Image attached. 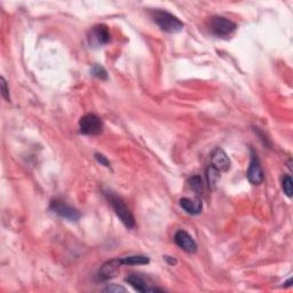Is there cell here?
<instances>
[{
    "mask_svg": "<svg viewBox=\"0 0 293 293\" xmlns=\"http://www.w3.org/2000/svg\"><path fill=\"white\" fill-rule=\"evenodd\" d=\"M104 196L107 199H108L109 204L111 205V207L114 208L115 213L117 214V217L119 218L121 223H123L124 226L129 229L134 228L135 227L134 217L123 199L117 196V195L112 192H109V190L104 193Z\"/></svg>",
    "mask_w": 293,
    "mask_h": 293,
    "instance_id": "1",
    "label": "cell"
},
{
    "mask_svg": "<svg viewBox=\"0 0 293 293\" xmlns=\"http://www.w3.org/2000/svg\"><path fill=\"white\" fill-rule=\"evenodd\" d=\"M208 29L213 35L218 37H227L236 30L237 26L231 19L222 16H213L208 19Z\"/></svg>",
    "mask_w": 293,
    "mask_h": 293,
    "instance_id": "3",
    "label": "cell"
},
{
    "mask_svg": "<svg viewBox=\"0 0 293 293\" xmlns=\"http://www.w3.org/2000/svg\"><path fill=\"white\" fill-rule=\"evenodd\" d=\"M246 177H247L248 181H250V183L253 185L261 184L263 181V178H265L260 160H259L257 154L253 150H251V162H250V166H248Z\"/></svg>",
    "mask_w": 293,
    "mask_h": 293,
    "instance_id": "7",
    "label": "cell"
},
{
    "mask_svg": "<svg viewBox=\"0 0 293 293\" xmlns=\"http://www.w3.org/2000/svg\"><path fill=\"white\" fill-rule=\"evenodd\" d=\"M87 39H89L91 46L100 47L106 45V44H108L111 39L109 28L104 26V24H97V26L93 27L91 29L89 36H87Z\"/></svg>",
    "mask_w": 293,
    "mask_h": 293,
    "instance_id": "6",
    "label": "cell"
},
{
    "mask_svg": "<svg viewBox=\"0 0 293 293\" xmlns=\"http://www.w3.org/2000/svg\"><path fill=\"white\" fill-rule=\"evenodd\" d=\"M91 72H92L93 76L99 78V79H101V80L108 79V73H107V71L103 67H101L99 65H95L94 67H93Z\"/></svg>",
    "mask_w": 293,
    "mask_h": 293,
    "instance_id": "17",
    "label": "cell"
},
{
    "mask_svg": "<svg viewBox=\"0 0 293 293\" xmlns=\"http://www.w3.org/2000/svg\"><path fill=\"white\" fill-rule=\"evenodd\" d=\"M123 266H136V265H146L150 262V259L145 256H130L120 259Z\"/></svg>",
    "mask_w": 293,
    "mask_h": 293,
    "instance_id": "13",
    "label": "cell"
},
{
    "mask_svg": "<svg viewBox=\"0 0 293 293\" xmlns=\"http://www.w3.org/2000/svg\"><path fill=\"white\" fill-rule=\"evenodd\" d=\"M175 244L183 250L184 252L190 253V255H194V253L197 252V244L195 242V239L189 235L187 232L184 231H179L177 232L174 236Z\"/></svg>",
    "mask_w": 293,
    "mask_h": 293,
    "instance_id": "8",
    "label": "cell"
},
{
    "mask_svg": "<svg viewBox=\"0 0 293 293\" xmlns=\"http://www.w3.org/2000/svg\"><path fill=\"white\" fill-rule=\"evenodd\" d=\"M164 259H165V260H166V261H168V262L170 263V265H171V266H174V265H175V263H177V260H175V259H173V258H171V257H169V256H166V257H165Z\"/></svg>",
    "mask_w": 293,
    "mask_h": 293,
    "instance_id": "21",
    "label": "cell"
},
{
    "mask_svg": "<svg viewBox=\"0 0 293 293\" xmlns=\"http://www.w3.org/2000/svg\"><path fill=\"white\" fill-rule=\"evenodd\" d=\"M189 187L192 188L195 193L197 194H201L202 190H203V180L201 177H198V175H195V177H192L189 179Z\"/></svg>",
    "mask_w": 293,
    "mask_h": 293,
    "instance_id": "15",
    "label": "cell"
},
{
    "mask_svg": "<svg viewBox=\"0 0 293 293\" xmlns=\"http://www.w3.org/2000/svg\"><path fill=\"white\" fill-rule=\"evenodd\" d=\"M51 211L54 212L55 214H57L58 217H61L66 220H69V221H78L80 219L81 214L80 212L78 211L77 208L70 206L67 203H65L63 201H60V199H53L50 205Z\"/></svg>",
    "mask_w": 293,
    "mask_h": 293,
    "instance_id": "5",
    "label": "cell"
},
{
    "mask_svg": "<svg viewBox=\"0 0 293 293\" xmlns=\"http://www.w3.org/2000/svg\"><path fill=\"white\" fill-rule=\"evenodd\" d=\"M180 206L190 216H198L203 211V203L199 198H181L180 199Z\"/></svg>",
    "mask_w": 293,
    "mask_h": 293,
    "instance_id": "11",
    "label": "cell"
},
{
    "mask_svg": "<svg viewBox=\"0 0 293 293\" xmlns=\"http://www.w3.org/2000/svg\"><path fill=\"white\" fill-rule=\"evenodd\" d=\"M125 281L129 283V284L134 287L136 291L139 292H158V291H163L162 289H157V287H150L146 282L143 280L142 277L135 274H132L130 276H128L125 278Z\"/></svg>",
    "mask_w": 293,
    "mask_h": 293,
    "instance_id": "12",
    "label": "cell"
},
{
    "mask_svg": "<svg viewBox=\"0 0 293 293\" xmlns=\"http://www.w3.org/2000/svg\"><path fill=\"white\" fill-rule=\"evenodd\" d=\"M206 177L210 188H214L220 179V171H218L216 168H213L212 165H210V168L207 169L206 172Z\"/></svg>",
    "mask_w": 293,
    "mask_h": 293,
    "instance_id": "14",
    "label": "cell"
},
{
    "mask_svg": "<svg viewBox=\"0 0 293 293\" xmlns=\"http://www.w3.org/2000/svg\"><path fill=\"white\" fill-rule=\"evenodd\" d=\"M211 162L212 166L216 168L220 172H227L231 169V159H229L228 155L224 153L222 149H216L212 153L211 156Z\"/></svg>",
    "mask_w": 293,
    "mask_h": 293,
    "instance_id": "10",
    "label": "cell"
},
{
    "mask_svg": "<svg viewBox=\"0 0 293 293\" xmlns=\"http://www.w3.org/2000/svg\"><path fill=\"white\" fill-rule=\"evenodd\" d=\"M151 16H153L154 22L164 32L178 33L184 27V24L177 16L166 11H162V9H156L151 12Z\"/></svg>",
    "mask_w": 293,
    "mask_h": 293,
    "instance_id": "2",
    "label": "cell"
},
{
    "mask_svg": "<svg viewBox=\"0 0 293 293\" xmlns=\"http://www.w3.org/2000/svg\"><path fill=\"white\" fill-rule=\"evenodd\" d=\"M120 266H123L121 265L120 259H112V260L104 262L103 265L101 266L99 271H97L96 278L99 281L110 280V278H112L116 275V273L119 269Z\"/></svg>",
    "mask_w": 293,
    "mask_h": 293,
    "instance_id": "9",
    "label": "cell"
},
{
    "mask_svg": "<svg viewBox=\"0 0 293 293\" xmlns=\"http://www.w3.org/2000/svg\"><path fill=\"white\" fill-rule=\"evenodd\" d=\"M95 158L101 165H104L107 166V168H110V162L106 158V156L101 155V154H95Z\"/></svg>",
    "mask_w": 293,
    "mask_h": 293,
    "instance_id": "20",
    "label": "cell"
},
{
    "mask_svg": "<svg viewBox=\"0 0 293 293\" xmlns=\"http://www.w3.org/2000/svg\"><path fill=\"white\" fill-rule=\"evenodd\" d=\"M79 131L84 135H99L103 131V124L96 115L87 114L79 120Z\"/></svg>",
    "mask_w": 293,
    "mask_h": 293,
    "instance_id": "4",
    "label": "cell"
},
{
    "mask_svg": "<svg viewBox=\"0 0 293 293\" xmlns=\"http://www.w3.org/2000/svg\"><path fill=\"white\" fill-rule=\"evenodd\" d=\"M282 188H283V192H284L286 196L291 198L292 193H293V187H292V179H291V177H289V175H285V177L283 178Z\"/></svg>",
    "mask_w": 293,
    "mask_h": 293,
    "instance_id": "16",
    "label": "cell"
},
{
    "mask_svg": "<svg viewBox=\"0 0 293 293\" xmlns=\"http://www.w3.org/2000/svg\"><path fill=\"white\" fill-rule=\"evenodd\" d=\"M106 292H126V289L123 286H119V285H116V284H111L108 285L104 289Z\"/></svg>",
    "mask_w": 293,
    "mask_h": 293,
    "instance_id": "19",
    "label": "cell"
},
{
    "mask_svg": "<svg viewBox=\"0 0 293 293\" xmlns=\"http://www.w3.org/2000/svg\"><path fill=\"white\" fill-rule=\"evenodd\" d=\"M0 86H2V94H3V97L5 100H6L7 102L11 101V96H9V89H8V85H7V81L6 79H5L4 77H2V79H0Z\"/></svg>",
    "mask_w": 293,
    "mask_h": 293,
    "instance_id": "18",
    "label": "cell"
}]
</instances>
